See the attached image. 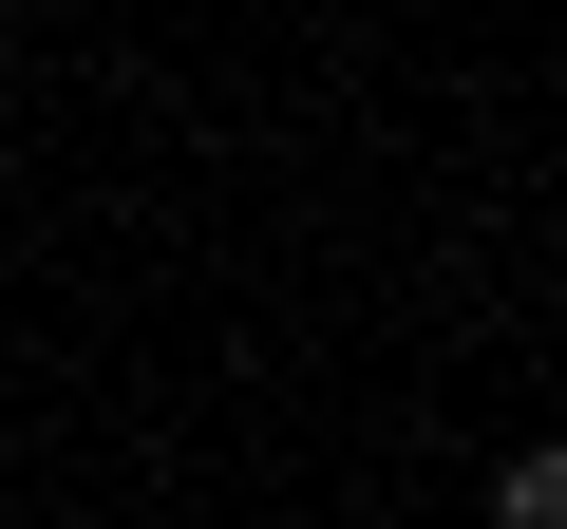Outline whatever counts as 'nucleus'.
Instances as JSON below:
<instances>
[{"label":"nucleus","instance_id":"f257e3e1","mask_svg":"<svg viewBox=\"0 0 567 529\" xmlns=\"http://www.w3.org/2000/svg\"><path fill=\"white\" fill-rule=\"evenodd\" d=\"M492 529H567V435H548V454H511V473H492Z\"/></svg>","mask_w":567,"mask_h":529}]
</instances>
